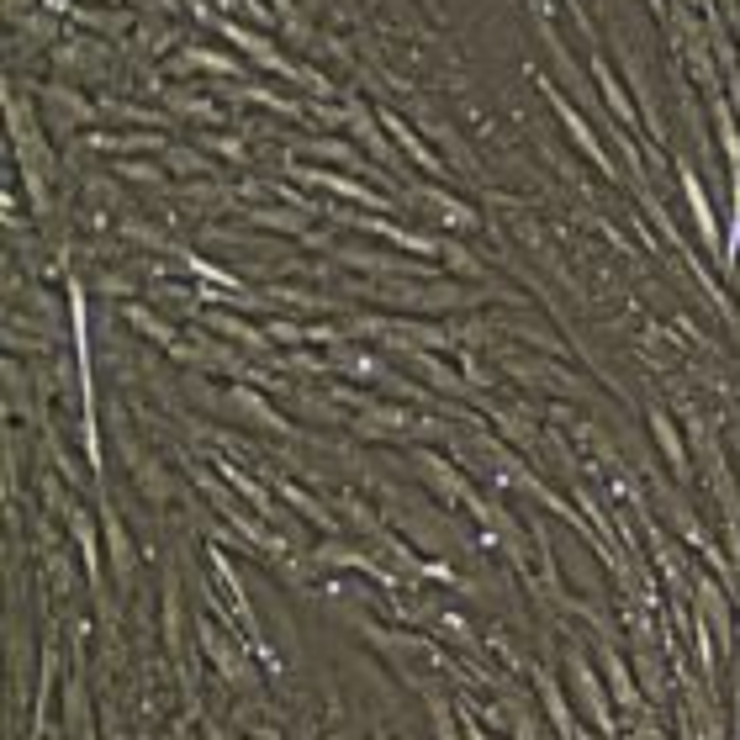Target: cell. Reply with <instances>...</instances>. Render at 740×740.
<instances>
[{
  "label": "cell",
  "instance_id": "1",
  "mask_svg": "<svg viewBox=\"0 0 740 740\" xmlns=\"http://www.w3.org/2000/svg\"><path fill=\"white\" fill-rule=\"evenodd\" d=\"M43 111H48L53 133H69V127H80V122H96V106H90L80 90H69V85L43 90Z\"/></svg>",
  "mask_w": 740,
  "mask_h": 740
},
{
  "label": "cell",
  "instance_id": "2",
  "mask_svg": "<svg viewBox=\"0 0 740 740\" xmlns=\"http://www.w3.org/2000/svg\"><path fill=\"white\" fill-rule=\"evenodd\" d=\"M413 460H418V471H423V481H429V487H439L444 492V503H460V497H466L471 503V492H466V481H460L450 466H444L439 455H429V450H413Z\"/></svg>",
  "mask_w": 740,
  "mask_h": 740
},
{
  "label": "cell",
  "instance_id": "3",
  "mask_svg": "<svg viewBox=\"0 0 740 740\" xmlns=\"http://www.w3.org/2000/svg\"><path fill=\"white\" fill-rule=\"evenodd\" d=\"M228 402L238 407V413H244L249 423H265V429H275V434H291V423L281 418V413H270V402L254 392V386H233L228 392Z\"/></svg>",
  "mask_w": 740,
  "mask_h": 740
},
{
  "label": "cell",
  "instance_id": "4",
  "mask_svg": "<svg viewBox=\"0 0 740 740\" xmlns=\"http://www.w3.org/2000/svg\"><path fill=\"white\" fill-rule=\"evenodd\" d=\"M207 328H222V339H238L254 355H270V333H254L244 318H233V312H207Z\"/></svg>",
  "mask_w": 740,
  "mask_h": 740
},
{
  "label": "cell",
  "instance_id": "5",
  "mask_svg": "<svg viewBox=\"0 0 740 740\" xmlns=\"http://www.w3.org/2000/svg\"><path fill=\"white\" fill-rule=\"evenodd\" d=\"M344 122H355V133L365 138V148H370V154H376V159L397 164V148H392V143H386V138L376 133V117H370V111H365L360 101H349V106H344Z\"/></svg>",
  "mask_w": 740,
  "mask_h": 740
},
{
  "label": "cell",
  "instance_id": "6",
  "mask_svg": "<svg viewBox=\"0 0 740 740\" xmlns=\"http://www.w3.org/2000/svg\"><path fill=\"white\" fill-rule=\"evenodd\" d=\"M106 550H111V566H117V577L127 582V577H133V545H127L117 513H106Z\"/></svg>",
  "mask_w": 740,
  "mask_h": 740
},
{
  "label": "cell",
  "instance_id": "7",
  "mask_svg": "<svg viewBox=\"0 0 740 740\" xmlns=\"http://www.w3.org/2000/svg\"><path fill=\"white\" fill-rule=\"evenodd\" d=\"M381 122H386V133H392V138H397V143L407 148V159H413V164H423V170H434V175H439V159H434V154H429V148H423V143H418L413 133H407V127H402V122L392 117V111H381Z\"/></svg>",
  "mask_w": 740,
  "mask_h": 740
},
{
  "label": "cell",
  "instance_id": "8",
  "mask_svg": "<svg viewBox=\"0 0 740 740\" xmlns=\"http://www.w3.org/2000/svg\"><path fill=\"white\" fill-rule=\"evenodd\" d=\"M69 529H74V540H80V555H85V571L90 577H101V555H96V529H90V518L80 508H69Z\"/></svg>",
  "mask_w": 740,
  "mask_h": 740
},
{
  "label": "cell",
  "instance_id": "9",
  "mask_svg": "<svg viewBox=\"0 0 740 740\" xmlns=\"http://www.w3.org/2000/svg\"><path fill=\"white\" fill-rule=\"evenodd\" d=\"M201 645H207V651H212V661H217V666H222V672H228V677H244V661H238V651H233V645L217 635L212 624H201Z\"/></svg>",
  "mask_w": 740,
  "mask_h": 740
},
{
  "label": "cell",
  "instance_id": "10",
  "mask_svg": "<svg viewBox=\"0 0 740 740\" xmlns=\"http://www.w3.org/2000/svg\"><path fill=\"white\" fill-rule=\"evenodd\" d=\"M127 323H133V328L143 333V339H159L164 349L175 344V333H170V323H159V318H154V312H148V307H127Z\"/></svg>",
  "mask_w": 740,
  "mask_h": 740
},
{
  "label": "cell",
  "instance_id": "11",
  "mask_svg": "<svg viewBox=\"0 0 740 740\" xmlns=\"http://www.w3.org/2000/svg\"><path fill=\"white\" fill-rule=\"evenodd\" d=\"M281 492L291 497V508H296V513H307V518H312V524H318V529H333L328 508H323V503H312V497H307L302 487H291V481H281Z\"/></svg>",
  "mask_w": 740,
  "mask_h": 740
},
{
  "label": "cell",
  "instance_id": "12",
  "mask_svg": "<svg viewBox=\"0 0 740 740\" xmlns=\"http://www.w3.org/2000/svg\"><path fill=\"white\" fill-rule=\"evenodd\" d=\"M312 154H318V159H333V164H349V170H365L355 148H349V143H333V138H318V143H312Z\"/></svg>",
  "mask_w": 740,
  "mask_h": 740
},
{
  "label": "cell",
  "instance_id": "13",
  "mask_svg": "<svg viewBox=\"0 0 740 740\" xmlns=\"http://www.w3.org/2000/svg\"><path fill=\"white\" fill-rule=\"evenodd\" d=\"M122 233H127V238H138V244H143V249H175V244H170V238H164L159 228H148V222H127V228H122Z\"/></svg>",
  "mask_w": 740,
  "mask_h": 740
},
{
  "label": "cell",
  "instance_id": "14",
  "mask_svg": "<svg viewBox=\"0 0 740 740\" xmlns=\"http://www.w3.org/2000/svg\"><path fill=\"white\" fill-rule=\"evenodd\" d=\"M170 170H196V175H207L212 164L201 159V154H191V148H170Z\"/></svg>",
  "mask_w": 740,
  "mask_h": 740
},
{
  "label": "cell",
  "instance_id": "15",
  "mask_svg": "<svg viewBox=\"0 0 740 740\" xmlns=\"http://www.w3.org/2000/svg\"><path fill=\"white\" fill-rule=\"evenodd\" d=\"M344 518H349V524H355V529H365V534H376V513H370V508H360L355 497H344Z\"/></svg>",
  "mask_w": 740,
  "mask_h": 740
},
{
  "label": "cell",
  "instance_id": "16",
  "mask_svg": "<svg viewBox=\"0 0 740 740\" xmlns=\"http://www.w3.org/2000/svg\"><path fill=\"white\" fill-rule=\"evenodd\" d=\"M254 222H265V228H281V233H307L291 212H254Z\"/></svg>",
  "mask_w": 740,
  "mask_h": 740
},
{
  "label": "cell",
  "instance_id": "17",
  "mask_svg": "<svg viewBox=\"0 0 740 740\" xmlns=\"http://www.w3.org/2000/svg\"><path fill=\"white\" fill-rule=\"evenodd\" d=\"M80 22L85 27H127L133 16H127V11H117V16H111V11H80Z\"/></svg>",
  "mask_w": 740,
  "mask_h": 740
},
{
  "label": "cell",
  "instance_id": "18",
  "mask_svg": "<svg viewBox=\"0 0 740 740\" xmlns=\"http://www.w3.org/2000/svg\"><path fill=\"white\" fill-rule=\"evenodd\" d=\"M444 259H450L455 270H466V275H481V265H476V259H471L466 249H460V244H450V238H444Z\"/></svg>",
  "mask_w": 740,
  "mask_h": 740
},
{
  "label": "cell",
  "instance_id": "19",
  "mask_svg": "<svg viewBox=\"0 0 740 740\" xmlns=\"http://www.w3.org/2000/svg\"><path fill=\"white\" fill-rule=\"evenodd\" d=\"M265 333H270V339H281V344H296V339H307V328H296V323H270Z\"/></svg>",
  "mask_w": 740,
  "mask_h": 740
},
{
  "label": "cell",
  "instance_id": "20",
  "mask_svg": "<svg viewBox=\"0 0 740 740\" xmlns=\"http://www.w3.org/2000/svg\"><path fill=\"white\" fill-rule=\"evenodd\" d=\"M429 709H434V725H439V740H455V730H450V709H444L439 698L429 703Z\"/></svg>",
  "mask_w": 740,
  "mask_h": 740
},
{
  "label": "cell",
  "instance_id": "21",
  "mask_svg": "<svg viewBox=\"0 0 740 740\" xmlns=\"http://www.w3.org/2000/svg\"><path fill=\"white\" fill-rule=\"evenodd\" d=\"M122 175H127V180H159L154 164H122Z\"/></svg>",
  "mask_w": 740,
  "mask_h": 740
},
{
  "label": "cell",
  "instance_id": "22",
  "mask_svg": "<svg viewBox=\"0 0 740 740\" xmlns=\"http://www.w3.org/2000/svg\"><path fill=\"white\" fill-rule=\"evenodd\" d=\"M212 148H217V154H228V159H244V143H238V138H212Z\"/></svg>",
  "mask_w": 740,
  "mask_h": 740
},
{
  "label": "cell",
  "instance_id": "23",
  "mask_svg": "<svg viewBox=\"0 0 740 740\" xmlns=\"http://www.w3.org/2000/svg\"><path fill=\"white\" fill-rule=\"evenodd\" d=\"M307 6H323V0H307Z\"/></svg>",
  "mask_w": 740,
  "mask_h": 740
},
{
  "label": "cell",
  "instance_id": "24",
  "mask_svg": "<svg viewBox=\"0 0 740 740\" xmlns=\"http://www.w3.org/2000/svg\"><path fill=\"white\" fill-rule=\"evenodd\" d=\"M423 6H434V0H423Z\"/></svg>",
  "mask_w": 740,
  "mask_h": 740
}]
</instances>
